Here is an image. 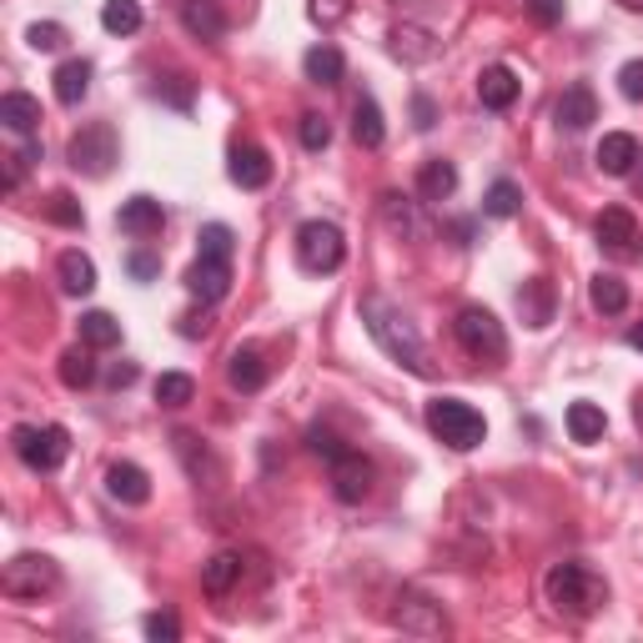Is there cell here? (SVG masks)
Returning a JSON list of instances; mask_svg holds the SVG:
<instances>
[{"mask_svg":"<svg viewBox=\"0 0 643 643\" xmlns=\"http://www.w3.org/2000/svg\"><path fill=\"white\" fill-rule=\"evenodd\" d=\"M603 428H608V417H603V407L598 403H573L568 407V438L573 442H598L603 438Z\"/></svg>","mask_w":643,"mask_h":643,"instance_id":"32","label":"cell"},{"mask_svg":"<svg viewBox=\"0 0 643 643\" xmlns=\"http://www.w3.org/2000/svg\"><path fill=\"white\" fill-rule=\"evenodd\" d=\"M0 121H5L15 136H31L41 126V101L36 95H25V91L0 95Z\"/></svg>","mask_w":643,"mask_h":643,"instance_id":"24","label":"cell"},{"mask_svg":"<svg viewBox=\"0 0 643 643\" xmlns=\"http://www.w3.org/2000/svg\"><path fill=\"white\" fill-rule=\"evenodd\" d=\"M352 136H358V146H382V136H387V126H382V111L372 95H358V106H352Z\"/></svg>","mask_w":643,"mask_h":643,"instance_id":"30","label":"cell"},{"mask_svg":"<svg viewBox=\"0 0 643 643\" xmlns=\"http://www.w3.org/2000/svg\"><path fill=\"white\" fill-rule=\"evenodd\" d=\"M453 332H458V342H463L467 358H477V362H503V358H508L503 322L493 317L488 307H463V312H458V322H453Z\"/></svg>","mask_w":643,"mask_h":643,"instance_id":"4","label":"cell"},{"mask_svg":"<svg viewBox=\"0 0 643 643\" xmlns=\"http://www.w3.org/2000/svg\"><path fill=\"white\" fill-rule=\"evenodd\" d=\"M307 11H312V21L317 25H342L347 11H352V0H312Z\"/></svg>","mask_w":643,"mask_h":643,"instance_id":"45","label":"cell"},{"mask_svg":"<svg viewBox=\"0 0 643 643\" xmlns=\"http://www.w3.org/2000/svg\"><path fill=\"white\" fill-rule=\"evenodd\" d=\"M417 191H422L428 202H448V196L458 191V171H453V161H442V156L422 161V171H417Z\"/></svg>","mask_w":643,"mask_h":643,"instance_id":"26","label":"cell"},{"mask_svg":"<svg viewBox=\"0 0 643 643\" xmlns=\"http://www.w3.org/2000/svg\"><path fill=\"white\" fill-rule=\"evenodd\" d=\"M206 332H212V317H206V312H202V317H196V312H191V317H181V337H206Z\"/></svg>","mask_w":643,"mask_h":643,"instance_id":"51","label":"cell"},{"mask_svg":"<svg viewBox=\"0 0 643 643\" xmlns=\"http://www.w3.org/2000/svg\"><path fill=\"white\" fill-rule=\"evenodd\" d=\"M191 397H196V382H191L187 372H161V377H156V403L161 407H187Z\"/></svg>","mask_w":643,"mask_h":643,"instance_id":"36","label":"cell"},{"mask_svg":"<svg viewBox=\"0 0 643 643\" xmlns=\"http://www.w3.org/2000/svg\"><path fill=\"white\" fill-rule=\"evenodd\" d=\"M553 121H559L563 132H588L598 121V95L588 86H568L559 95V106H553Z\"/></svg>","mask_w":643,"mask_h":643,"instance_id":"13","label":"cell"},{"mask_svg":"<svg viewBox=\"0 0 643 643\" xmlns=\"http://www.w3.org/2000/svg\"><path fill=\"white\" fill-rule=\"evenodd\" d=\"M177 453L187 458V473L196 477V483H216V477H222V463H216V458L206 453V448L191 438V432H177Z\"/></svg>","mask_w":643,"mask_h":643,"instance_id":"31","label":"cell"},{"mask_svg":"<svg viewBox=\"0 0 643 643\" xmlns=\"http://www.w3.org/2000/svg\"><path fill=\"white\" fill-rule=\"evenodd\" d=\"M619 91L629 95V101H643V60H629L619 71Z\"/></svg>","mask_w":643,"mask_h":643,"instance_id":"46","label":"cell"},{"mask_svg":"<svg viewBox=\"0 0 643 643\" xmlns=\"http://www.w3.org/2000/svg\"><path fill=\"white\" fill-rule=\"evenodd\" d=\"M56 584H60V568L46 553H15V559L0 568V594L5 598H41Z\"/></svg>","mask_w":643,"mask_h":643,"instance_id":"6","label":"cell"},{"mask_svg":"<svg viewBox=\"0 0 643 643\" xmlns=\"http://www.w3.org/2000/svg\"><path fill=\"white\" fill-rule=\"evenodd\" d=\"M413 126L417 132H432V126H438V106H432V95H413Z\"/></svg>","mask_w":643,"mask_h":643,"instance_id":"47","label":"cell"},{"mask_svg":"<svg viewBox=\"0 0 643 643\" xmlns=\"http://www.w3.org/2000/svg\"><path fill=\"white\" fill-rule=\"evenodd\" d=\"M629 347H633V352H643V322H633V327H629Z\"/></svg>","mask_w":643,"mask_h":643,"instance_id":"53","label":"cell"},{"mask_svg":"<svg viewBox=\"0 0 643 643\" xmlns=\"http://www.w3.org/2000/svg\"><path fill=\"white\" fill-rule=\"evenodd\" d=\"M101 25H106L111 36H136L142 31V5L136 0H106L101 5Z\"/></svg>","mask_w":643,"mask_h":643,"instance_id":"34","label":"cell"},{"mask_svg":"<svg viewBox=\"0 0 643 643\" xmlns=\"http://www.w3.org/2000/svg\"><path fill=\"white\" fill-rule=\"evenodd\" d=\"M387 50H393L397 60H413V66H422V60H432L442 46L428 36V31H422V25H397L393 36H387Z\"/></svg>","mask_w":643,"mask_h":643,"instance_id":"20","label":"cell"},{"mask_svg":"<svg viewBox=\"0 0 643 643\" xmlns=\"http://www.w3.org/2000/svg\"><path fill=\"white\" fill-rule=\"evenodd\" d=\"M167 95H171V106H181V111H187V106H191V81H187V76H171Z\"/></svg>","mask_w":643,"mask_h":643,"instance_id":"50","label":"cell"},{"mask_svg":"<svg viewBox=\"0 0 643 643\" xmlns=\"http://www.w3.org/2000/svg\"><path fill=\"white\" fill-rule=\"evenodd\" d=\"M142 633H146L151 643H177V639H181V623H177V613H146Z\"/></svg>","mask_w":643,"mask_h":643,"instance_id":"42","label":"cell"},{"mask_svg":"<svg viewBox=\"0 0 643 643\" xmlns=\"http://www.w3.org/2000/svg\"><path fill=\"white\" fill-rule=\"evenodd\" d=\"M156 272H161V262H156V257H146V251H136V257H132V277H136V282H151Z\"/></svg>","mask_w":643,"mask_h":643,"instance_id":"49","label":"cell"},{"mask_svg":"<svg viewBox=\"0 0 643 643\" xmlns=\"http://www.w3.org/2000/svg\"><path fill=\"white\" fill-rule=\"evenodd\" d=\"M518 312H523L528 327H549V322H553V282H549V277L523 282V292H518Z\"/></svg>","mask_w":643,"mask_h":643,"instance_id":"22","label":"cell"},{"mask_svg":"<svg viewBox=\"0 0 643 643\" xmlns=\"http://www.w3.org/2000/svg\"><path fill=\"white\" fill-rule=\"evenodd\" d=\"M196 247H202V257H216V262H232V251H237V237H232V227L212 222V227H202V232H196Z\"/></svg>","mask_w":643,"mask_h":643,"instance_id":"38","label":"cell"},{"mask_svg":"<svg viewBox=\"0 0 643 643\" xmlns=\"http://www.w3.org/2000/svg\"><path fill=\"white\" fill-rule=\"evenodd\" d=\"M362 317H368V332L377 337V347L387 352V358L403 362V368H407V372H417V377H432L428 347H422L417 327L403 317V312H393L382 297H368V302H362Z\"/></svg>","mask_w":643,"mask_h":643,"instance_id":"1","label":"cell"},{"mask_svg":"<svg viewBox=\"0 0 643 643\" xmlns=\"http://www.w3.org/2000/svg\"><path fill=\"white\" fill-rule=\"evenodd\" d=\"M623 11H643V0H619Z\"/></svg>","mask_w":643,"mask_h":643,"instance_id":"54","label":"cell"},{"mask_svg":"<svg viewBox=\"0 0 643 643\" xmlns=\"http://www.w3.org/2000/svg\"><path fill=\"white\" fill-rule=\"evenodd\" d=\"M382 222H387V232H397V237H407L413 232V206L397 196V191H382Z\"/></svg>","mask_w":643,"mask_h":643,"instance_id":"39","label":"cell"},{"mask_svg":"<svg viewBox=\"0 0 643 643\" xmlns=\"http://www.w3.org/2000/svg\"><path fill=\"white\" fill-rule=\"evenodd\" d=\"M327 142H332V126H327V116L307 111V116H302V146H307V151H322Z\"/></svg>","mask_w":643,"mask_h":643,"instance_id":"44","label":"cell"},{"mask_svg":"<svg viewBox=\"0 0 643 643\" xmlns=\"http://www.w3.org/2000/svg\"><path fill=\"white\" fill-rule=\"evenodd\" d=\"M588 302H594V312H603V317H619V312L629 307V286H623V277L598 272L594 282H588Z\"/></svg>","mask_w":643,"mask_h":643,"instance_id":"27","label":"cell"},{"mask_svg":"<svg viewBox=\"0 0 643 643\" xmlns=\"http://www.w3.org/2000/svg\"><path fill=\"white\" fill-rule=\"evenodd\" d=\"M187 292L196 302H222L232 292V262H216V257H196L187 267Z\"/></svg>","mask_w":643,"mask_h":643,"instance_id":"11","label":"cell"},{"mask_svg":"<svg viewBox=\"0 0 643 643\" xmlns=\"http://www.w3.org/2000/svg\"><path fill=\"white\" fill-rule=\"evenodd\" d=\"M297 262L307 267V272H337V267L347 262V241L342 232L332 227V222H302L297 227Z\"/></svg>","mask_w":643,"mask_h":643,"instance_id":"7","label":"cell"},{"mask_svg":"<svg viewBox=\"0 0 643 643\" xmlns=\"http://www.w3.org/2000/svg\"><path fill=\"white\" fill-rule=\"evenodd\" d=\"M91 352H95V347H71V352L60 358V382H66V387H76V393L95 382V358H91Z\"/></svg>","mask_w":643,"mask_h":643,"instance_id":"35","label":"cell"},{"mask_svg":"<svg viewBox=\"0 0 643 643\" xmlns=\"http://www.w3.org/2000/svg\"><path fill=\"white\" fill-rule=\"evenodd\" d=\"M56 272H60V286H66L71 297H86V292H95V267H91V257H81V251H60Z\"/></svg>","mask_w":643,"mask_h":643,"instance_id":"29","label":"cell"},{"mask_svg":"<svg viewBox=\"0 0 643 643\" xmlns=\"http://www.w3.org/2000/svg\"><path fill=\"white\" fill-rule=\"evenodd\" d=\"M46 216L56 222V227H86V212H81V202H76L71 191H56L46 202Z\"/></svg>","mask_w":643,"mask_h":643,"instance_id":"40","label":"cell"},{"mask_svg":"<svg viewBox=\"0 0 643 643\" xmlns=\"http://www.w3.org/2000/svg\"><path fill=\"white\" fill-rule=\"evenodd\" d=\"M106 493L116 503H132V508H142V503L151 498V477H146L136 463H111L106 467Z\"/></svg>","mask_w":643,"mask_h":643,"instance_id":"16","label":"cell"},{"mask_svg":"<svg viewBox=\"0 0 643 643\" xmlns=\"http://www.w3.org/2000/svg\"><path fill=\"white\" fill-rule=\"evenodd\" d=\"M332 493L342 503H362V498H368V493H372V463H368V458L347 448V453L332 463Z\"/></svg>","mask_w":643,"mask_h":643,"instance_id":"12","label":"cell"},{"mask_svg":"<svg viewBox=\"0 0 643 643\" xmlns=\"http://www.w3.org/2000/svg\"><path fill=\"white\" fill-rule=\"evenodd\" d=\"M518 206H523V191L512 187V181H493L488 196H483V212L498 216V222H508V216H518Z\"/></svg>","mask_w":643,"mask_h":643,"instance_id":"37","label":"cell"},{"mask_svg":"<svg viewBox=\"0 0 643 643\" xmlns=\"http://www.w3.org/2000/svg\"><path fill=\"white\" fill-rule=\"evenodd\" d=\"M50 81H56V101H60V106H81L86 91H91V60H60Z\"/></svg>","mask_w":643,"mask_h":643,"instance_id":"21","label":"cell"},{"mask_svg":"<svg viewBox=\"0 0 643 643\" xmlns=\"http://www.w3.org/2000/svg\"><path fill=\"white\" fill-rule=\"evenodd\" d=\"M227 171H232V181H237L241 191H262L267 181H272V156H267L262 146H237Z\"/></svg>","mask_w":643,"mask_h":643,"instance_id":"15","label":"cell"},{"mask_svg":"<svg viewBox=\"0 0 643 643\" xmlns=\"http://www.w3.org/2000/svg\"><path fill=\"white\" fill-rule=\"evenodd\" d=\"M307 448H312L317 458H327V463H337V458L347 453V442L337 438L332 428H307Z\"/></svg>","mask_w":643,"mask_h":643,"instance_id":"41","label":"cell"},{"mask_svg":"<svg viewBox=\"0 0 643 643\" xmlns=\"http://www.w3.org/2000/svg\"><path fill=\"white\" fill-rule=\"evenodd\" d=\"M116 161H121V146H116V132H111L106 121L81 126V132L71 136V167L76 171H86V177H106Z\"/></svg>","mask_w":643,"mask_h":643,"instance_id":"8","label":"cell"},{"mask_svg":"<svg viewBox=\"0 0 643 643\" xmlns=\"http://www.w3.org/2000/svg\"><path fill=\"white\" fill-rule=\"evenodd\" d=\"M237 578H241V553H212V559L202 563V588L212 598L232 594V588H237Z\"/></svg>","mask_w":643,"mask_h":643,"instance_id":"25","label":"cell"},{"mask_svg":"<svg viewBox=\"0 0 643 643\" xmlns=\"http://www.w3.org/2000/svg\"><path fill=\"white\" fill-rule=\"evenodd\" d=\"M81 342L95 347V352H106V347L121 342V322L111 312H86L81 317Z\"/></svg>","mask_w":643,"mask_h":643,"instance_id":"33","label":"cell"},{"mask_svg":"<svg viewBox=\"0 0 643 643\" xmlns=\"http://www.w3.org/2000/svg\"><path fill=\"white\" fill-rule=\"evenodd\" d=\"M121 232H126V237H156V232L167 227V212H161V202H156V196H132V202H121Z\"/></svg>","mask_w":643,"mask_h":643,"instance_id":"14","label":"cell"},{"mask_svg":"<svg viewBox=\"0 0 643 643\" xmlns=\"http://www.w3.org/2000/svg\"><path fill=\"white\" fill-rule=\"evenodd\" d=\"M428 428H432V438L448 442L453 453H473L477 442L488 438L483 413H477L473 403H463V397H432L428 403Z\"/></svg>","mask_w":643,"mask_h":643,"instance_id":"3","label":"cell"},{"mask_svg":"<svg viewBox=\"0 0 643 643\" xmlns=\"http://www.w3.org/2000/svg\"><path fill=\"white\" fill-rule=\"evenodd\" d=\"M528 15L538 25H559L563 21V0H528Z\"/></svg>","mask_w":643,"mask_h":643,"instance_id":"48","label":"cell"},{"mask_svg":"<svg viewBox=\"0 0 643 643\" xmlns=\"http://www.w3.org/2000/svg\"><path fill=\"white\" fill-rule=\"evenodd\" d=\"M543 594H549V603L559 608V613H568V619H594L608 598V584L598 573H588L584 563H559V568L543 578Z\"/></svg>","mask_w":643,"mask_h":643,"instance_id":"2","label":"cell"},{"mask_svg":"<svg viewBox=\"0 0 643 643\" xmlns=\"http://www.w3.org/2000/svg\"><path fill=\"white\" fill-rule=\"evenodd\" d=\"M633 161H639V142H633L629 132H608L603 142H598V171H608V177H629Z\"/></svg>","mask_w":643,"mask_h":643,"instance_id":"19","label":"cell"},{"mask_svg":"<svg viewBox=\"0 0 643 643\" xmlns=\"http://www.w3.org/2000/svg\"><path fill=\"white\" fill-rule=\"evenodd\" d=\"M227 382L237 387V393H262V382H267V362L262 352H251V347H237L227 362Z\"/></svg>","mask_w":643,"mask_h":643,"instance_id":"23","label":"cell"},{"mask_svg":"<svg viewBox=\"0 0 643 643\" xmlns=\"http://www.w3.org/2000/svg\"><path fill=\"white\" fill-rule=\"evenodd\" d=\"M518 91H523V81H518L508 66H488V71L477 76V101L488 111H508L512 101H518Z\"/></svg>","mask_w":643,"mask_h":643,"instance_id":"17","label":"cell"},{"mask_svg":"<svg viewBox=\"0 0 643 643\" xmlns=\"http://www.w3.org/2000/svg\"><path fill=\"white\" fill-rule=\"evenodd\" d=\"M393 623L403 633H422V639H438V633H448V619H442V608L432 603V598L422 594H397V608H393Z\"/></svg>","mask_w":643,"mask_h":643,"instance_id":"10","label":"cell"},{"mask_svg":"<svg viewBox=\"0 0 643 643\" xmlns=\"http://www.w3.org/2000/svg\"><path fill=\"white\" fill-rule=\"evenodd\" d=\"M639 422H643V393H639Z\"/></svg>","mask_w":643,"mask_h":643,"instance_id":"55","label":"cell"},{"mask_svg":"<svg viewBox=\"0 0 643 643\" xmlns=\"http://www.w3.org/2000/svg\"><path fill=\"white\" fill-rule=\"evenodd\" d=\"M181 25L196 41H222L227 36V15L216 11V0H181Z\"/></svg>","mask_w":643,"mask_h":643,"instance_id":"18","label":"cell"},{"mask_svg":"<svg viewBox=\"0 0 643 643\" xmlns=\"http://www.w3.org/2000/svg\"><path fill=\"white\" fill-rule=\"evenodd\" d=\"M302 71H307V81H317V86H337L347 71V60L337 46H312L307 56H302Z\"/></svg>","mask_w":643,"mask_h":643,"instance_id":"28","label":"cell"},{"mask_svg":"<svg viewBox=\"0 0 643 643\" xmlns=\"http://www.w3.org/2000/svg\"><path fill=\"white\" fill-rule=\"evenodd\" d=\"M11 448L15 458H21L31 473H50V467L66 463V453H71V432L66 428H31V422H21V428L11 432Z\"/></svg>","mask_w":643,"mask_h":643,"instance_id":"5","label":"cell"},{"mask_svg":"<svg viewBox=\"0 0 643 643\" xmlns=\"http://www.w3.org/2000/svg\"><path fill=\"white\" fill-rule=\"evenodd\" d=\"M25 41L36 50H60L66 46V25H56V21H36L31 31H25Z\"/></svg>","mask_w":643,"mask_h":643,"instance_id":"43","label":"cell"},{"mask_svg":"<svg viewBox=\"0 0 643 643\" xmlns=\"http://www.w3.org/2000/svg\"><path fill=\"white\" fill-rule=\"evenodd\" d=\"M132 382H136L132 362H116V368H111V387H132Z\"/></svg>","mask_w":643,"mask_h":643,"instance_id":"52","label":"cell"},{"mask_svg":"<svg viewBox=\"0 0 643 643\" xmlns=\"http://www.w3.org/2000/svg\"><path fill=\"white\" fill-rule=\"evenodd\" d=\"M594 237H598V247H603L608 257H619V262H639V257H643L639 222H633V212H623V206H608V212H598Z\"/></svg>","mask_w":643,"mask_h":643,"instance_id":"9","label":"cell"}]
</instances>
